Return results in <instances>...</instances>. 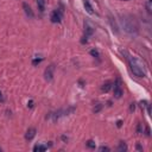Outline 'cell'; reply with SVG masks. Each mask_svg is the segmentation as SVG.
Listing matches in <instances>:
<instances>
[{"label":"cell","mask_w":152,"mask_h":152,"mask_svg":"<svg viewBox=\"0 0 152 152\" xmlns=\"http://www.w3.org/2000/svg\"><path fill=\"white\" fill-rule=\"evenodd\" d=\"M90 55H91V56H94V57H99V56H100V55H99V52H97L96 50H94V49H93V50H90Z\"/></svg>","instance_id":"cell-17"},{"label":"cell","mask_w":152,"mask_h":152,"mask_svg":"<svg viewBox=\"0 0 152 152\" xmlns=\"http://www.w3.org/2000/svg\"><path fill=\"white\" fill-rule=\"evenodd\" d=\"M50 19H51L52 23H61V20H62V12L59 10H55L54 12L51 13Z\"/></svg>","instance_id":"cell-4"},{"label":"cell","mask_w":152,"mask_h":152,"mask_svg":"<svg viewBox=\"0 0 152 152\" xmlns=\"http://www.w3.org/2000/svg\"><path fill=\"white\" fill-rule=\"evenodd\" d=\"M86 30H84V34H86V37H89V36H91L94 34V30H93V28L91 26H89V25H86V28H84Z\"/></svg>","instance_id":"cell-9"},{"label":"cell","mask_w":152,"mask_h":152,"mask_svg":"<svg viewBox=\"0 0 152 152\" xmlns=\"http://www.w3.org/2000/svg\"><path fill=\"white\" fill-rule=\"evenodd\" d=\"M45 150H47V147H45L44 145H36V146L34 147V151L35 152H37V151L38 152H44Z\"/></svg>","instance_id":"cell-11"},{"label":"cell","mask_w":152,"mask_h":152,"mask_svg":"<svg viewBox=\"0 0 152 152\" xmlns=\"http://www.w3.org/2000/svg\"><path fill=\"white\" fill-rule=\"evenodd\" d=\"M0 151H1V149H0Z\"/></svg>","instance_id":"cell-25"},{"label":"cell","mask_w":152,"mask_h":152,"mask_svg":"<svg viewBox=\"0 0 152 152\" xmlns=\"http://www.w3.org/2000/svg\"><path fill=\"white\" fill-rule=\"evenodd\" d=\"M87 146L90 147V149H95V143L93 140H88L87 141Z\"/></svg>","instance_id":"cell-15"},{"label":"cell","mask_w":152,"mask_h":152,"mask_svg":"<svg viewBox=\"0 0 152 152\" xmlns=\"http://www.w3.org/2000/svg\"><path fill=\"white\" fill-rule=\"evenodd\" d=\"M120 22H121V25H122L124 30L126 31L127 34L137 35V32H138V26H137L136 22H134L132 18H130V17H122Z\"/></svg>","instance_id":"cell-2"},{"label":"cell","mask_w":152,"mask_h":152,"mask_svg":"<svg viewBox=\"0 0 152 152\" xmlns=\"http://www.w3.org/2000/svg\"><path fill=\"white\" fill-rule=\"evenodd\" d=\"M0 97H1V91H0Z\"/></svg>","instance_id":"cell-24"},{"label":"cell","mask_w":152,"mask_h":152,"mask_svg":"<svg viewBox=\"0 0 152 152\" xmlns=\"http://www.w3.org/2000/svg\"><path fill=\"white\" fill-rule=\"evenodd\" d=\"M116 125H118V127H121V125H122V121H121V120H119V121L116 122Z\"/></svg>","instance_id":"cell-19"},{"label":"cell","mask_w":152,"mask_h":152,"mask_svg":"<svg viewBox=\"0 0 152 152\" xmlns=\"http://www.w3.org/2000/svg\"><path fill=\"white\" fill-rule=\"evenodd\" d=\"M41 61H42V59H36V61H34V64H37V63H39Z\"/></svg>","instance_id":"cell-20"},{"label":"cell","mask_w":152,"mask_h":152,"mask_svg":"<svg viewBox=\"0 0 152 152\" xmlns=\"http://www.w3.org/2000/svg\"><path fill=\"white\" fill-rule=\"evenodd\" d=\"M128 63H130V67H131L132 72H133V75H136L138 77H145L146 76V69H145V65L140 59L130 56L128 57Z\"/></svg>","instance_id":"cell-1"},{"label":"cell","mask_w":152,"mask_h":152,"mask_svg":"<svg viewBox=\"0 0 152 152\" xmlns=\"http://www.w3.org/2000/svg\"><path fill=\"white\" fill-rule=\"evenodd\" d=\"M54 71H55V67L54 65H49V67L45 69L44 71V77L47 81H51L52 77H54Z\"/></svg>","instance_id":"cell-5"},{"label":"cell","mask_w":152,"mask_h":152,"mask_svg":"<svg viewBox=\"0 0 152 152\" xmlns=\"http://www.w3.org/2000/svg\"><path fill=\"white\" fill-rule=\"evenodd\" d=\"M23 9H24V11H25V13H26V16H28V17H30V18H34V17H35L34 11L31 10V7H30V6L26 4V3L23 4Z\"/></svg>","instance_id":"cell-7"},{"label":"cell","mask_w":152,"mask_h":152,"mask_svg":"<svg viewBox=\"0 0 152 152\" xmlns=\"http://www.w3.org/2000/svg\"><path fill=\"white\" fill-rule=\"evenodd\" d=\"M102 108V105H100V103H99L97 106H96V107H94V109H93V112H94V113H97V112H100V109Z\"/></svg>","instance_id":"cell-16"},{"label":"cell","mask_w":152,"mask_h":152,"mask_svg":"<svg viewBox=\"0 0 152 152\" xmlns=\"http://www.w3.org/2000/svg\"><path fill=\"white\" fill-rule=\"evenodd\" d=\"M121 1H128V0H121Z\"/></svg>","instance_id":"cell-23"},{"label":"cell","mask_w":152,"mask_h":152,"mask_svg":"<svg viewBox=\"0 0 152 152\" xmlns=\"http://www.w3.org/2000/svg\"><path fill=\"white\" fill-rule=\"evenodd\" d=\"M36 128H34V127H31V128H29L28 130V132H26V134H25V139L26 140H32L35 138V136H36Z\"/></svg>","instance_id":"cell-6"},{"label":"cell","mask_w":152,"mask_h":152,"mask_svg":"<svg viewBox=\"0 0 152 152\" xmlns=\"http://www.w3.org/2000/svg\"><path fill=\"white\" fill-rule=\"evenodd\" d=\"M113 83H112L111 81H107V82H105L103 84H102V87H101V90L103 91V93H108V91L112 89V87H113V86H112Z\"/></svg>","instance_id":"cell-8"},{"label":"cell","mask_w":152,"mask_h":152,"mask_svg":"<svg viewBox=\"0 0 152 152\" xmlns=\"http://www.w3.org/2000/svg\"><path fill=\"white\" fill-rule=\"evenodd\" d=\"M122 93H124V91H122V88H121V82L118 78L116 82L114 83V97L115 99H120Z\"/></svg>","instance_id":"cell-3"},{"label":"cell","mask_w":152,"mask_h":152,"mask_svg":"<svg viewBox=\"0 0 152 152\" xmlns=\"http://www.w3.org/2000/svg\"><path fill=\"white\" fill-rule=\"evenodd\" d=\"M131 111H134V103L131 105Z\"/></svg>","instance_id":"cell-22"},{"label":"cell","mask_w":152,"mask_h":152,"mask_svg":"<svg viewBox=\"0 0 152 152\" xmlns=\"http://www.w3.org/2000/svg\"><path fill=\"white\" fill-rule=\"evenodd\" d=\"M28 106H29V107H32V106H34V102H32V101H30V102L28 103Z\"/></svg>","instance_id":"cell-21"},{"label":"cell","mask_w":152,"mask_h":152,"mask_svg":"<svg viewBox=\"0 0 152 152\" xmlns=\"http://www.w3.org/2000/svg\"><path fill=\"white\" fill-rule=\"evenodd\" d=\"M118 151H120V152L127 151V146H126V144H125L124 141H121L120 144H119V146H118Z\"/></svg>","instance_id":"cell-12"},{"label":"cell","mask_w":152,"mask_h":152,"mask_svg":"<svg viewBox=\"0 0 152 152\" xmlns=\"http://www.w3.org/2000/svg\"><path fill=\"white\" fill-rule=\"evenodd\" d=\"M37 6H38L39 11L44 12V10H45V0H37Z\"/></svg>","instance_id":"cell-10"},{"label":"cell","mask_w":152,"mask_h":152,"mask_svg":"<svg viewBox=\"0 0 152 152\" xmlns=\"http://www.w3.org/2000/svg\"><path fill=\"white\" fill-rule=\"evenodd\" d=\"M145 6H146V10H147V13H152V0H147L146 4H145Z\"/></svg>","instance_id":"cell-13"},{"label":"cell","mask_w":152,"mask_h":152,"mask_svg":"<svg viewBox=\"0 0 152 152\" xmlns=\"http://www.w3.org/2000/svg\"><path fill=\"white\" fill-rule=\"evenodd\" d=\"M100 151H109V149L106 147V146H101V147H100Z\"/></svg>","instance_id":"cell-18"},{"label":"cell","mask_w":152,"mask_h":152,"mask_svg":"<svg viewBox=\"0 0 152 152\" xmlns=\"http://www.w3.org/2000/svg\"><path fill=\"white\" fill-rule=\"evenodd\" d=\"M84 7H86V10H87V12L90 13V14H91V13H94L93 9H91V6H90V4H89L88 1H86V3H84Z\"/></svg>","instance_id":"cell-14"}]
</instances>
